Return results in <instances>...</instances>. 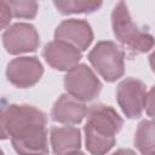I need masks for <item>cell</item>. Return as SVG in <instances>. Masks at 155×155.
<instances>
[{"label": "cell", "mask_w": 155, "mask_h": 155, "mask_svg": "<svg viewBox=\"0 0 155 155\" xmlns=\"http://www.w3.org/2000/svg\"><path fill=\"white\" fill-rule=\"evenodd\" d=\"M47 117L28 104H8L1 111V138L11 139L18 155H48Z\"/></svg>", "instance_id": "cell-1"}, {"label": "cell", "mask_w": 155, "mask_h": 155, "mask_svg": "<svg viewBox=\"0 0 155 155\" xmlns=\"http://www.w3.org/2000/svg\"><path fill=\"white\" fill-rule=\"evenodd\" d=\"M124 120L109 105L94 104L87 110L85 125V144L92 155H105L116 143V133L122 128Z\"/></svg>", "instance_id": "cell-2"}, {"label": "cell", "mask_w": 155, "mask_h": 155, "mask_svg": "<svg viewBox=\"0 0 155 155\" xmlns=\"http://www.w3.org/2000/svg\"><path fill=\"white\" fill-rule=\"evenodd\" d=\"M111 28L116 40L126 46L132 54L148 52L155 45L154 36L134 24L124 1L117 2L111 12Z\"/></svg>", "instance_id": "cell-3"}, {"label": "cell", "mask_w": 155, "mask_h": 155, "mask_svg": "<svg viewBox=\"0 0 155 155\" xmlns=\"http://www.w3.org/2000/svg\"><path fill=\"white\" fill-rule=\"evenodd\" d=\"M124 51L113 41H99L88 53L90 63L108 82H114L124 75Z\"/></svg>", "instance_id": "cell-4"}, {"label": "cell", "mask_w": 155, "mask_h": 155, "mask_svg": "<svg viewBox=\"0 0 155 155\" xmlns=\"http://www.w3.org/2000/svg\"><path fill=\"white\" fill-rule=\"evenodd\" d=\"M64 88L68 94L85 103L93 101L99 94L102 84L91 68L86 64H78L67 71Z\"/></svg>", "instance_id": "cell-5"}, {"label": "cell", "mask_w": 155, "mask_h": 155, "mask_svg": "<svg viewBox=\"0 0 155 155\" xmlns=\"http://www.w3.org/2000/svg\"><path fill=\"white\" fill-rule=\"evenodd\" d=\"M147 93L145 85L134 78H126L117 85L116 101L126 117H140L145 107Z\"/></svg>", "instance_id": "cell-6"}, {"label": "cell", "mask_w": 155, "mask_h": 155, "mask_svg": "<svg viewBox=\"0 0 155 155\" xmlns=\"http://www.w3.org/2000/svg\"><path fill=\"white\" fill-rule=\"evenodd\" d=\"M2 42L10 54L34 52L40 45V36L33 24L15 23L2 34Z\"/></svg>", "instance_id": "cell-7"}, {"label": "cell", "mask_w": 155, "mask_h": 155, "mask_svg": "<svg viewBox=\"0 0 155 155\" xmlns=\"http://www.w3.org/2000/svg\"><path fill=\"white\" fill-rule=\"evenodd\" d=\"M44 74V67L38 57H18L6 68L7 80L18 88H28L38 84Z\"/></svg>", "instance_id": "cell-8"}, {"label": "cell", "mask_w": 155, "mask_h": 155, "mask_svg": "<svg viewBox=\"0 0 155 155\" xmlns=\"http://www.w3.org/2000/svg\"><path fill=\"white\" fill-rule=\"evenodd\" d=\"M54 40L64 41L79 51H85L93 40V31L88 22L84 19H65L56 28Z\"/></svg>", "instance_id": "cell-9"}, {"label": "cell", "mask_w": 155, "mask_h": 155, "mask_svg": "<svg viewBox=\"0 0 155 155\" xmlns=\"http://www.w3.org/2000/svg\"><path fill=\"white\" fill-rule=\"evenodd\" d=\"M42 57L53 69L68 71L79 64V61L81 59V51L64 41L53 40L45 45Z\"/></svg>", "instance_id": "cell-10"}, {"label": "cell", "mask_w": 155, "mask_h": 155, "mask_svg": "<svg viewBox=\"0 0 155 155\" xmlns=\"http://www.w3.org/2000/svg\"><path fill=\"white\" fill-rule=\"evenodd\" d=\"M51 119L56 122L70 126L80 124L87 115V107L84 102L74 98L73 96L62 94L52 107Z\"/></svg>", "instance_id": "cell-11"}, {"label": "cell", "mask_w": 155, "mask_h": 155, "mask_svg": "<svg viewBox=\"0 0 155 155\" xmlns=\"http://www.w3.org/2000/svg\"><path fill=\"white\" fill-rule=\"evenodd\" d=\"M50 144L54 155H67L78 151L81 145L80 130L74 126L52 127L50 130Z\"/></svg>", "instance_id": "cell-12"}, {"label": "cell", "mask_w": 155, "mask_h": 155, "mask_svg": "<svg viewBox=\"0 0 155 155\" xmlns=\"http://www.w3.org/2000/svg\"><path fill=\"white\" fill-rule=\"evenodd\" d=\"M134 145L143 155L155 153V120H143L139 122L134 134Z\"/></svg>", "instance_id": "cell-13"}, {"label": "cell", "mask_w": 155, "mask_h": 155, "mask_svg": "<svg viewBox=\"0 0 155 155\" xmlns=\"http://www.w3.org/2000/svg\"><path fill=\"white\" fill-rule=\"evenodd\" d=\"M53 5L62 15L71 13H92L101 6V1H85V0H61L53 1Z\"/></svg>", "instance_id": "cell-14"}, {"label": "cell", "mask_w": 155, "mask_h": 155, "mask_svg": "<svg viewBox=\"0 0 155 155\" xmlns=\"http://www.w3.org/2000/svg\"><path fill=\"white\" fill-rule=\"evenodd\" d=\"M11 8L12 16L16 18H25L31 19L36 16L39 5L36 1H28V0H11L7 1Z\"/></svg>", "instance_id": "cell-15"}, {"label": "cell", "mask_w": 155, "mask_h": 155, "mask_svg": "<svg viewBox=\"0 0 155 155\" xmlns=\"http://www.w3.org/2000/svg\"><path fill=\"white\" fill-rule=\"evenodd\" d=\"M144 109H145V113L148 114V116H150L153 120H155V85L147 93Z\"/></svg>", "instance_id": "cell-16"}, {"label": "cell", "mask_w": 155, "mask_h": 155, "mask_svg": "<svg viewBox=\"0 0 155 155\" xmlns=\"http://www.w3.org/2000/svg\"><path fill=\"white\" fill-rule=\"evenodd\" d=\"M0 10H1V12H0V17H1V27L5 28V27L10 23L11 18H12V12H11L10 6H8V2L5 1V0H2V1L0 2Z\"/></svg>", "instance_id": "cell-17"}, {"label": "cell", "mask_w": 155, "mask_h": 155, "mask_svg": "<svg viewBox=\"0 0 155 155\" xmlns=\"http://www.w3.org/2000/svg\"><path fill=\"white\" fill-rule=\"evenodd\" d=\"M111 155H137V154L131 149H119L115 153H113Z\"/></svg>", "instance_id": "cell-18"}, {"label": "cell", "mask_w": 155, "mask_h": 155, "mask_svg": "<svg viewBox=\"0 0 155 155\" xmlns=\"http://www.w3.org/2000/svg\"><path fill=\"white\" fill-rule=\"evenodd\" d=\"M149 64H150V67H151V70L155 73V51L150 54V57H149Z\"/></svg>", "instance_id": "cell-19"}, {"label": "cell", "mask_w": 155, "mask_h": 155, "mask_svg": "<svg viewBox=\"0 0 155 155\" xmlns=\"http://www.w3.org/2000/svg\"><path fill=\"white\" fill-rule=\"evenodd\" d=\"M67 155H85V154L78 150V151H74V153H70V154H67Z\"/></svg>", "instance_id": "cell-20"}, {"label": "cell", "mask_w": 155, "mask_h": 155, "mask_svg": "<svg viewBox=\"0 0 155 155\" xmlns=\"http://www.w3.org/2000/svg\"><path fill=\"white\" fill-rule=\"evenodd\" d=\"M150 155H155V153H153V154H150Z\"/></svg>", "instance_id": "cell-21"}]
</instances>
